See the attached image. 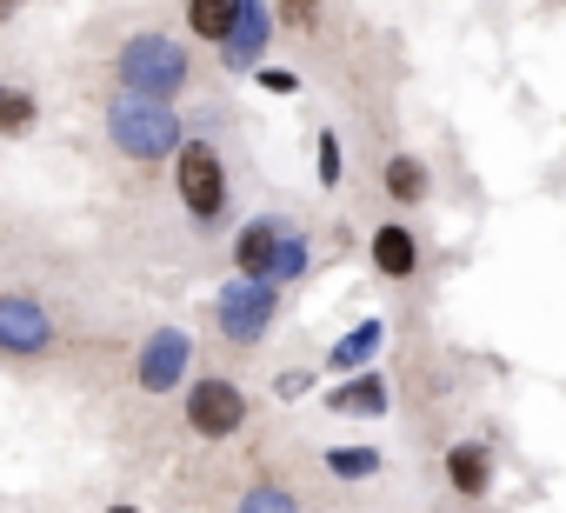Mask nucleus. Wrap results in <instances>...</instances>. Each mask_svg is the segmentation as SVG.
Returning a JSON list of instances; mask_svg holds the SVG:
<instances>
[{
	"instance_id": "obj_20",
	"label": "nucleus",
	"mask_w": 566,
	"mask_h": 513,
	"mask_svg": "<svg viewBox=\"0 0 566 513\" xmlns=\"http://www.w3.org/2000/svg\"><path fill=\"white\" fill-rule=\"evenodd\" d=\"M280 28L314 34V28H321V0H280Z\"/></svg>"
},
{
	"instance_id": "obj_4",
	"label": "nucleus",
	"mask_w": 566,
	"mask_h": 513,
	"mask_svg": "<svg viewBox=\"0 0 566 513\" xmlns=\"http://www.w3.org/2000/svg\"><path fill=\"white\" fill-rule=\"evenodd\" d=\"M273 321H280V287H273V281L233 274V281L213 294V327H220L227 347H260V341L273 334Z\"/></svg>"
},
{
	"instance_id": "obj_3",
	"label": "nucleus",
	"mask_w": 566,
	"mask_h": 513,
	"mask_svg": "<svg viewBox=\"0 0 566 513\" xmlns=\"http://www.w3.org/2000/svg\"><path fill=\"white\" fill-rule=\"evenodd\" d=\"M174 187L193 227H220L227 220V154L213 140H187L174 154Z\"/></svg>"
},
{
	"instance_id": "obj_1",
	"label": "nucleus",
	"mask_w": 566,
	"mask_h": 513,
	"mask_svg": "<svg viewBox=\"0 0 566 513\" xmlns=\"http://www.w3.org/2000/svg\"><path fill=\"white\" fill-rule=\"evenodd\" d=\"M107 140H114V154L154 167V160H174V154L187 147V127H180V107H174V101H160V94H127V87H120V94L107 101Z\"/></svg>"
},
{
	"instance_id": "obj_11",
	"label": "nucleus",
	"mask_w": 566,
	"mask_h": 513,
	"mask_svg": "<svg viewBox=\"0 0 566 513\" xmlns=\"http://www.w3.org/2000/svg\"><path fill=\"white\" fill-rule=\"evenodd\" d=\"M387 407H394V387H387V374H380V367L347 374V380H334V387H327V413H340V420H380Z\"/></svg>"
},
{
	"instance_id": "obj_2",
	"label": "nucleus",
	"mask_w": 566,
	"mask_h": 513,
	"mask_svg": "<svg viewBox=\"0 0 566 513\" xmlns=\"http://www.w3.org/2000/svg\"><path fill=\"white\" fill-rule=\"evenodd\" d=\"M114 81H120L127 94H160V101H174V94L193 81V61H187V48H180L174 34H134V41L114 54Z\"/></svg>"
},
{
	"instance_id": "obj_10",
	"label": "nucleus",
	"mask_w": 566,
	"mask_h": 513,
	"mask_svg": "<svg viewBox=\"0 0 566 513\" xmlns=\"http://www.w3.org/2000/svg\"><path fill=\"white\" fill-rule=\"evenodd\" d=\"M380 347H387V314H367V321H354V327L327 347L321 367H327L334 380H347V374H367V367L380 360Z\"/></svg>"
},
{
	"instance_id": "obj_12",
	"label": "nucleus",
	"mask_w": 566,
	"mask_h": 513,
	"mask_svg": "<svg viewBox=\"0 0 566 513\" xmlns=\"http://www.w3.org/2000/svg\"><path fill=\"white\" fill-rule=\"evenodd\" d=\"M367 261H374L380 281H413L420 274V240H413V227L407 220H380L374 240H367Z\"/></svg>"
},
{
	"instance_id": "obj_19",
	"label": "nucleus",
	"mask_w": 566,
	"mask_h": 513,
	"mask_svg": "<svg viewBox=\"0 0 566 513\" xmlns=\"http://www.w3.org/2000/svg\"><path fill=\"white\" fill-rule=\"evenodd\" d=\"M28 127H34V94L28 87H8V94H0V134L21 140Z\"/></svg>"
},
{
	"instance_id": "obj_5",
	"label": "nucleus",
	"mask_w": 566,
	"mask_h": 513,
	"mask_svg": "<svg viewBox=\"0 0 566 513\" xmlns=\"http://www.w3.org/2000/svg\"><path fill=\"white\" fill-rule=\"evenodd\" d=\"M187 367H193V341L180 327H154L134 354V387L140 394H180V387H193Z\"/></svg>"
},
{
	"instance_id": "obj_18",
	"label": "nucleus",
	"mask_w": 566,
	"mask_h": 513,
	"mask_svg": "<svg viewBox=\"0 0 566 513\" xmlns=\"http://www.w3.org/2000/svg\"><path fill=\"white\" fill-rule=\"evenodd\" d=\"M307 261H314V247H307V233L294 227L287 247H280V261H273V287H294V281L307 274Z\"/></svg>"
},
{
	"instance_id": "obj_17",
	"label": "nucleus",
	"mask_w": 566,
	"mask_h": 513,
	"mask_svg": "<svg viewBox=\"0 0 566 513\" xmlns=\"http://www.w3.org/2000/svg\"><path fill=\"white\" fill-rule=\"evenodd\" d=\"M233 513H301V500L280 486V480H260V486H247V493H240V506H233Z\"/></svg>"
},
{
	"instance_id": "obj_6",
	"label": "nucleus",
	"mask_w": 566,
	"mask_h": 513,
	"mask_svg": "<svg viewBox=\"0 0 566 513\" xmlns=\"http://www.w3.org/2000/svg\"><path fill=\"white\" fill-rule=\"evenodd\" d=\"M187 427H193V440H233L247 427V394L220 374L193 380L187 387Z\"/></svg>"
},
{
	"instance_id": "obj_23",
	"label": "nucleus",
	"mask_w": 566,
	"mask_h": 513,
	"mask_svg": "<svg viewBox=\"0 0 566 513\" xmlns=\"http://www.w3.org/2000/svg\"><path fill=\"white\" fill-rule=\"evenodd\" d=\"M101 513H140V506H101Z\"/></svg>"
},
{
	"instance_id": "obj_9",
	"label": "nucleus",
	"mask_w": 566,
	"mask_h": 513,
	"mask_svg": "<svg viewBox=\"0 0 566 513\" xmlns=\"http://www.w3.org/2000/svg\"><path fill=\"white\" fill-rule=\"evenodd\" d=\"M273 21H280V8H266V0H247L233 41L220 48L227 74H260V67H266V34H273Z\"/></svg>"
},
{
	"instance_id": "obj_8",
	"label": "nucleus",
	"mask_w": 566,
	"mask_h": 513,
	"mask_svg": "<svg viewBox=\"0 0 566 513\" xmlns=\"http://www.w3.org/2000/svg\"><path fill=\"white\" fill-rule=\"evenodd\" d=\"M0 347H8L14 360H34L54 347V314L28 294H0Z\"/></svg>"
},
{
	"instance_id": "obj_7",
	"label": "nucleus",
	"mask_w": 566,
	"mask_h": 513,
	"mask_svg": "<svg viewBox=\"0 0 566 513\" xmlns=\"http://www.w3.org/2000/svg\"><path fill=\"white\" fill-rule=\"evenodd\" d=\"M287 233H294V220H280V213H253L240 233H233V274H247V281H273V261H280V247H287Z\"/></svg>"
},
{
	"instance_id": "obj_16",
	"label": "nucleus",
	"mask_w": 566,
	"mask_h": 513,
	"mask_svg": "<svg viewBox=\"0 0 566 513\" xmlns=\"http://www.w3.org/2000/svg\"><path fill=\"white\" fill-rule=\"evenodd\" d=\"M321 467H327L334 480H374V473H380V447H327Z\"/></svg>"
},
{
	"instance_id": "obj_21",
	"label": "nucleus",
	"mask_w": 566,
	"mask_h": 513,
	"mask_svg": "<svg viewBox=\"0 0 566 513\" xmlns=\"http://www.w3.org/2000/svg\"><path fill=\"white\" fill-rule=\"evenodd\" d=\"M314 160H321V187H340V140L321 127V147H314Z\"/></svg>"
},
{
	"instance_id": "obj_22",
	"label": "nucleus",
	"mask_w": 566,
	"mask_h": 513,
	"mask_svg": "<svg viewBox=\"0 0 566 513\" xmlns=\"http://www.w3.org/2000/svg\"><path fill=\"white\" fill-rule=\"evenodd\" d=\"M260 87L266 94H301V74L294 67H260Z\"/></svg>"
},
{
	"instance_id": "obj_13",
	"label": "nucleus",
	"mask_w": 566,
	"mask_h": 513,
	"mask_svg": "<svg viewBox=\"0 0 566 513\" xmlns=\"http://www.w3.org/2000/svg\"><path fill=\"white\" fill-rule=\"evenodd\" d=\"M447 486H453L460 500H486V493H493V453H486L480 440H453V447H447Z\"/></svg>"
},
{
	"instance_id": "obj_15",
	"label": "nucleus",
	"mask_w": 566,
	"mask_h": 513,
	"mask_svg": "<svg viewBox=\"0 0 566 513\" xmlns=\"http://www.w3.org/2000/svg\"><path fill=\"white\" fill-rule=\"evenodd\" d=\"M240 8H247V0H187V34L227 48L233 28H240Z\"/></svg>"
},
{
	"instance_id": "obj_14",
	"label": "nucleus",
	"mask_w": 566,
	"mask_h": 513,
	"mask_svg": "<svg viewBox=\"0 0 566 513\" xmlns=\"http://www.w3.org/2000/svg\"><path fill=\"white\" fill-rule=\"evenodd\" d=\"M380 187H387V200H394V207H427L433 174H427V160H420V154H387Z\"/></svg>"
}]
</instances>
